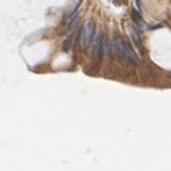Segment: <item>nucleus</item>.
<instances>
[{
    "label": "nucleus",
    "instance_id": "obj_1",
    "mask_svg": "<svg viewBox=\"0 0 171 171\" xmlns=\"http://www.w3.org/2000/svg\"><path fill=\"white\" fill-rule=\"evenodd\" d=\"M94 36H95V23H94V21L89 19L88 22L85 23L82 32H81V37H80L82 49H86V48L92 44Z\"/></svg>",
    "mask_w": 171,
    "mask_h": 171
},
{
    "label": "nucleus",
    "instance_id": "obj_2",
    "mask_svg": "<svg viewBox=\"0 0 171 171\" xmlns=\"http://www.w3.org/2000/svg\"><path fill=\"white\" fill-rule=\"evenodd\" d=\"M113 46H115V53L119 57L120 62L125 67H131L132 63L130 62L129 57L126 54V50H125V41H122V39H120V37H116L113 40Z\"/></svg>",
    "mask_w": 171,
    "mask_h": 171
},
{
    "label": "nucleus",
    "instance_id": "obj_3",
    "mask_svg": "<svg viewBox=\"0 0 171 171\" xmlns=\"http://www.w3.org/2000/svg\"><path fill=\"white\" fill-rule=\"evenodd\" d=\"M103 54H104V39H103V35L99 34L94 41V57L99 62L102 61Z\"/></svg>",
    "mask_w": 171,
    "mask_h": 171
},
{
    "label": "nucleus",
    "instance_id": "obj_4",
    "mask_svg": "<svg viewBox=\"0 0 171 171\" xmlns=\"http://www.w3.org/2000/svg\"><path fill=\"white\" fill-rule=\"evenodd\" d=\"M129 31H130L131 39L134 40L135 44L138 46H142V35H140V31L138 30V27H135L134 25H130L129 26Z\"/></svg>",
    "mask_w": 171,
    "mask_h": 171
},
{
    "label": "nucleus",
    "instance_id": "obj_5",
    "mask_svg": "<svg viewBox=\"0 0 171 171\" xmlns=\"http://www.w3.org/2000/svg\"><path fill=\"white\" fill-rule=\"evenodd\" d=\"M73 37H75V35L71 34L65 41H63V44H62V50L63 52L67 53V52L71 50V46H72V42H73Z\"/></svg>",
    "mask_w": 171,
    "mask_h": 171
},
{
    "label": "nucleus",
    "instance_id": "obj_6",
    "mask_svg": "<svg viewBox=\"0 0 171 171\" xmlns=\"http://www.w3.org/2000/svg\"><path fill=\"white\" fill-rule=\"evenodd\" d=\"M131 15H132V19H134L136 23H140L142 22V15H140V13H139L138 10H132Z\"/></svg>",
    "mask_w": 171,
    "mask_h": 171
},
{
    "label": "nucleus",
    "instance_id": "obj_7",
    "mask_svg": "<svg viewBox=\"0 0 171 171\" xmlns=\"http://www.w3.org/2000/svg\"><path fill=\"white\" fill-rule=\"evenodd\" d=\"M162 23H158V25H154V26H149L148 27V30H157V29H159V27H162Z\"/></svg>",
    "mask_w": 171,
    "mask_h": 171
},
{
    "label": "nucleus",
    "instance_id": "obj_8",
    "mask_svg": "<svg viewBox=\"0 0 171 171\" xmlns=\"http://www.w3.org/2000/svg\"><path fill=\"white\" fill-rule=\"evenodd\" d=\"M135 2H136V7L139 8V10H140V9H142V4H140V0H135Z\"/></svg>",
    "mask_w": 171,
    "mask_h": 171
}]
</instances>
